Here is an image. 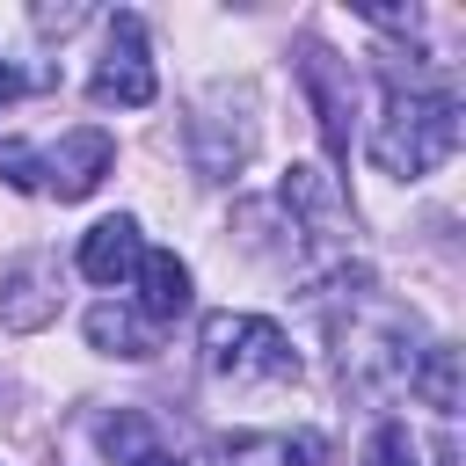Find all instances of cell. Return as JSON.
<instances>
[{"label":"cell","instance_id":"cell-1","mask_svg":"<svg viewBox=\"0 0 466 466\" xmlns=\"http://www.w3.org/2000/svg\"><path fill=\"white\" fill-rule=\"evenodd\" d=\"M459 153V95L451 87H430V80H386V109L371 124V160L400 182L444 167Z\"/></svg>","mask_w":466,"mask_h":466},{"label":"cell","instance_id":"cell-16","mask_svg":"<svg viewBox=\"0 0 466 466\" xmlns=\"http://www.w3.org/2000/svg\"><path fill=\"white\" fill-rule=\"evenodd\" d=\"M0 87H7V80H0Z\"/></svg>","mask_w":466,"mask_h":466},{"label":"cell","instance_id":"cell-12","mask_svg":"<svg viewBox=\"0 0 466 466\" xmlns=\"http://www.w3.org/2000/svg\"><path fill=\"white\" fill-rule=\"evenodd\" d=\"M408 393H415L422 408H437V415H459V350H451V342L415 350V364H408Z\"/></svg>","mask_w":466,"mask_h":466},{"label":"cell","instance_id":"cell-11","mask_svg":"<svg viewBox=\"0 0 466 466\" xmlns=\"http://www.w3.org/2000/svg\"><path fill=\"white\" fill-rule=\"evenodd\" d=\"M226 466H320V437L313 430H262V437H233Z\"/></svg>","mask_w":466,"mask_h":466},{"label":"cell","instance_id":"cell-8","mask_svg":"<svg viewBox=\"0 0 466 466\" xmlns=\"http://www.w3.org/2000/svg\"><path fill=\"white\" fill-rule=\"evenodd\" d=\"M138 255H146L138 218H124V211H116V218H95V226L80 233V255H73V262H80V277H87V284H124V277L138 269Z\"/></svg>","mask_w":466,"mask_h":466},{"label":"cell","instance_id":"cell-10","mask_svg":"<svg viewBox=\"0 0 466 466\" xmlns=\"http://www.w3.org/2000/svg\"><path fill=\"white\" fill-rule=\"evenodd\" d=\"M87 342H95L102 357H153V320H146L138 306L102 299V306H87Z\"/></svg>","mask_w":466,"mask_h":466},{"label":"cell","instance_id":"cell-9","mask_svg":"<svg viewBox=\"0 0 466 466\" xmlns=\"http://www.w3.org/2000/svg\"><path fill=\"white\" fill-rule=\"evenodd\" d=\"M138 313L160 328V320H175V313H189V262L182 255H167V248H146L138 255Z\"/></svg>","mask_w":466,"mask_h":466},{"label":"cell","instance_id":"cell-4","mask_svg":"<svg viewBox=\"0 0 466 466\" xmlns=\"http://www.w3.org/2000/svg\"><path fill=\"white\" fill-rule=\"evenodd\" d=\"M116 167V138L102 131V124H80V131H66L58 146H44L36 153V175H44V189L58 197V204H73V197H87V189H102V175Z\"/></svg>","mask_w":466,"mask_h":466},{"label":"cell","instance_id":"cell-3","mask_svg":"<svg viewBox=\"0 0 466 466\" xmlns=\"http://www.w3.org/2000/svg\"><path fill=\"white\" fill-rule=\"evenodd\" d=\"M153 87H160V80H153V51H146V22H138V15H116V22H109V51H102L87 95H95L102 109H146Z\"/></svg>","mask_w":466,"mask_h":466},{"label":"cell","instance_id":"cell-5","mask_svg":"<svg viewBox=\"0 0 466 466\" xmlns=\"http://www.w3.org/2000/svg\"><path fill=\"white\" fill-rule=\"evenodd\" d=\"M284 211H291V226H306L320 248H342V233H350V204H342V189H335V175L328 167H313V160H291V175H284Z\"/></svg>","mask_w":466,"mask_h":466},{"label":"cell","instance_id":"cell-14","mask_svg":"<svg viewBox=\"0 0 466 466\" xmlns=\"http://www.w3.org/2000/svg\"><path fill=\"white\" fill-rule=\"evenodd\" d=\"M364 466H422V444L408 422H379L371 444H364Z\"/></svg>","mask_w":466,"mask_h":466},{"label":"cell","instance_id":"cell-13","mask_svg":"<svg viewBox=\"0 0 466 466\" xmlns=\"http://www.w3.org/2000/svg\"><path fill=\"white\" fill-rule=\"evenodd\" d=\"M95 437H102V451L116 459V466H138V459H153L160 444H153V430H146V415H102L95 422Z\"/></svg>","mask_w":466,"mask_h":466},{"label":"cell","instance_id":"cell-6","mask_svg":"<svg viewBox=\"0 0 466 466\" xmlns=\"http://www.w3.org/2000/svg\"><path fill=\"white\" fill-rule=\"evenodd\" d=\"M66 277H58V255H22V262H7L0 269V328H44L51 313H58V291Z\"/></svg>","mask_w":466,"mask_h":466},{"label":"cell","instance_id":"cell-15","mask_svg":"<svg viewBox=\"0 0 466 466\" xmlns=\"http://www.w3.org/2000/svg\"><path fill=\"white\" fill-rule=\"evenodd\" d=\"M0 175H7L15 189H44V175H36V153H29V146H0Z\"/></svg>","mask_w":466,"mask_h":466},{"label":"cell","instance_id":"cell-2","mask_svg":"<svg viewBox=\"0 0 466 466\" xmlns=\"http://www.w3.org/2000/svg\"><path fill=\"white\" fill-rule=\"evenodd\" d=\"M204 371L218 386H284L299 379V350L262 313H204Z\"/></svg>","mask_w":466,"mask_h":466},{"label":"cell","instance_id":"cell-7","mask_svg":"<svg viewBox=\"0 0 466 466\" xmlns=\"http://www.w3.org/2000/svg\"><path fill=\"white\" fill-rule=\"evenodd\" d=\"M299 80H306V102H313V116H320V131H328V146L342 153L350 146V66L328 51V44H306L299 51Z\"/></svg>","mask_w":466,"mask_h":466}]
</instances>
